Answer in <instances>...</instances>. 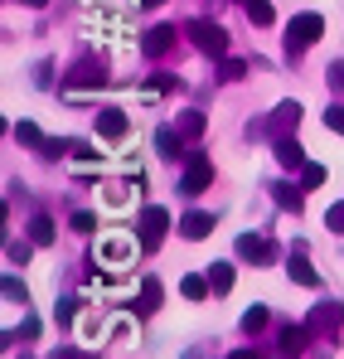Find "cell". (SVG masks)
I'll list each match as a JSON object with an SVG mask.
<instances>
[{
  "label": "cell",
  "instance_id": "cell-1",
  "mask_svg": "<svg viewBox=\"0 0 344 359\" xmlns=\"http://www.w3.org/2000/svg\"><path fill=\"white\" fill-rule=\"evenodd\" d=\"M320 34H325V20H320L315 10H305V15H291V25H287V54L296 59V54H301V49H310Z\"/></svg>",
  "mask_w": 344,
  "mask_h": 359
},
{
  "label": "cell",
  "instance_id": "cell-2",
  "mask_svg": "<svg viewBox=\"0 0 344 359\" xmlns=\"http://www.w3.org/2000/svg\"><path fill=\"white\" fill-rule=\"evenodd\" d=\"M184 34H189L194 49L209 54V59H223V54H228V34H223V25H214V20H189Z\"/></svg>",
  "mask_w": 344,
  "mask_h": 359
},
{
  "label": "cell",
  "instance_id": "cell-3",
  "mask_svg": "<svg viewBox=\"0 0 344 359\" xmlns=\"http://www.w3.org/2000/svg\"><path fill=\"white\" fill-rule=\"evenodd\" d=\"M107 83H112V78H107V68H102L97 59H78L73 73L63 78V93L73 97V93H83V88H107Z\"/></svg>",
  "mask_w": 344,
  "mask_h": 359
},
{
  "label": "cell",
  "instance_id": "cell-4",
  "mask_svg": "<svg viewBox=\"0 0 344 359\" xmlns=\"http://www.w3.org/2000/svg\"><path fill=\"white\" fill-rule=\"evenodd\" d=\"M214 184V161L204 156V151H189L184 156V180H179V189L184 194H204Z\"/></svg>",
  "mask_w": 344,
  "mask_h": 359
},
{
  "label": "cell",
  "instance_id": "cell-5",
  "mask_svg": "<svg viewBox=\"0 0 344 359\" xmlns=\"http://www.w3.org/2000/svg\"><path fill=\"white\" fill-rule=\"evenodd\" d=\"M165 229H170V214H165L160 204H146V209H141V248L156 252L160 238H165Z\"/></svg>",
  "mask_w": 344,
  "mask_h": 359
},
{
  "label": "cell",
  "instance_id": "cell-6",
  "mask_svg": "<svg viewBox=\"0 0 344 359\" xmlns=\"http://www.w3.org/2000/svg\"><path fill=\"white\" fill-rule=\"evenodd\" d=\"M340 320H344V306H340V301H320V306L305 316L310 335H335V330H340Z\"/></svg>",
  "mask_w": 344,
  "mask_h": 359
},
{
  "label": "cell",
  "instance_id": "cell-7",
  "mask_svg": "<svg viewBox=\"0 0 344 359\" xmlns=\"http://www.w3.org/2000/svg\"><path fill=\"white\" fill-rule=\"evenodd\" d=\"M126 131H131V117L121 107H102L97 112V136L102 141H126Z\"/></svg>",
  "mask_w": 344,
  "mask_h": 359
},
{
  "label": "cell",
  "instance_id": "cell-8",
  "mask_svg": "<svg viewBox=\"0 0 344 359\" xmlns=\"http://www.w3.org/2000/svg\"><path fill=\"white\" fill-rule=\"evenodd\" d=\"M310 340H315L310 325H282V330H277V350H282V359H296Z\"/></svg>",
  "mask_w": 344,
  "mask_h": 359
},
{
  "label": "cell",
  "instance_id": "cell-9",
  "mask_svg": "<svg viewBox=\"0 0 344 359\" xmlns=\"http://www.w3.org/2000/svg\"><path fill=\"white\" fill-rule=\"evenodd\" d=\"M174 49V25H156V29H146V39H141V54L146 59H165Z\"/></svg>",
  "mask_w": 344,
  "mask_h": 359
},
{
  "label": "cell",
  "instance_id": "cell-10",
  "mask_svg": "<svg viewBox=\"0 0 344 359\" xmlns=\"http://www.w3.org/2000/svg\"><path fill=\"white\" fill-rule=\"evenodd\" d=\"M296 126H301V102H282V107L267 117V136L277 141V136H291Z\"/></svg>",
  "mask_w": 344,
  "mask_h": 359
},
{
  "label": "cell",
  "instance_id": "cell-11",
  "mask_svg": "<svg viewBox=\"0 0 344 359\" xmlns=\"http://www.w3.org/2000/svg\"><path fill=\"white\" fill-rule=\"evenodd\" d=\"M272 156H277V165H287V170H301V165H305V146L296 141V131L272 141Z\"/></svg>",
  "mask_w": 344,
  "mask_h": 359
},
{
  "label": "cell",
  "instance_id": "cell-12",
  "mask_svg": "<svg viewBox=\"0 0 344 359\" xmlns=\"http://www.w3.org/2000/svg\"><path fill=\"white\" fill-rule=\"evenodd\" d=\"M238 257H247V262H272L277 248H272V238H262V233H242V238H238Z\"/></svg>",
  "mask_w": 344,
  "mask_h": 359
},
{
  "label": "cell",
  "instance_id": "cell-13",
  "mask_svg": "<svg viewBox=\"0 0 344 359\" xmlns=\"http://www.w3.org/2000/svg\"><path fill=\"white\" fill-rule=\"evenodd\" d=\"M179 233H184L189 243L209 238V233H214V214H204V209H189V214L179 219Z\"/></svg>",
  "mask_w": 344,
  "mask_h": 359
},
{
  "label": "cell",
  "instance_id": "cell-14",
  "mask_svg": "<svg viewBox=\"0 0 344 359\" xmlns=\"http://www.w3.org/2000/svg\"><path fill=\"white\" fill-rule=\"evenodd\" d=\"M184 141H189V136H184V131H179V126H160V131H156V146H160V156H189V146H184Z\"/></svg>",
  "mask_w": 344,
  "mask_h": 359
},
{
  "label": "cell",
  "instance_id": "cell-15",
  "mask_svg": "<svg viewBox=\"0 0 344 359\" xmlns=\"http://www.w3.org/2000/svg\"><path fill=\"white\" fill-rule=\"evenodd\" d=\"M287 272H291V282H301V287H320V272L305 262V252H301V248L287 257Z\"/></svg>",
  "mask_w": 344,
  "mask_h": 359
},
{
  "label": "cell",
  "instance_id": "cell-16",
  "mask_svg": "<svg viewBox=\"0 0 344 359\" xmlns=\"http://www.w3.org/2000/svg\"><path fill=\"white\" fill-rule=\"evenodd\" d=\"M156 311H160V282L146 277L141 282V301H136V316H156Z\"/></svg>",
  "mask_w": 344,
  "mask_h": 359
},
{
  "label": "cell",
  "instance_id": "cell-17",
  "mask_svg": "<svg viewBox=\"0 0 344 359\" xmlns=\"http://www.w3.org/2000/svg\"><path fill=\"white\" fill-rule=\"evenodd\" d=\"M242 10H247V20H252L257 29L277 25V10H272V0H242Z\"/></svg>",
  "mask_w": 344,
  "mask_h": 359
},
{
  "label": "cell",
  "instance_id": "cell-18",
  "mask_svg": "<svg viewBox=\"0 0 344 359\" xmlns=\"http://www.w3.org/2000/svg\"><path fill=\"white\" fill-rule=\"evenodd\" d=\"M209 292H214V282H209V277H199V272H189V277L179 282V297H184V301H204Z\"/></svg>",
  "mask_w": 344,
  "mask_h": 359
},
{
  "label": "cell",
  "instance_id": "cell-19",
  "mask_svg": "<svg viewBox=\"0 0 344 359\" xmlns=\"http://www.w3.org/2000/svg\"><path fill=\"white\" fill-rule=\"evenodd\" d=\"M29 243H34V248H49V243H54V219H49V214H34V219H29Z\"/></svg>",
  "mask_w": 344,
  "mask_h": 359
},
{
  "label": "cell",
  "instance_id": "cell-20",
  "mask_svg": "<svg viewBox=\"0 0 344 359\" xmlns=\"http://www.w3.org/2000/svg\"><path fill=\"white\" fill-rule=\"evenodd\" d=\"M272 199H277L282 209H291V214H301V204H305V194H301L296 184H272Z\"/></svg>",
  "mask_w": 344,
  "mask_h": 359
},
{
  "label": "cell",
  "instance_id": "cell-21",
  "mask_svg": "<svg viewBox=\"0 0 344 359\" xmlns=\"http://www.w3.org/2000/svg\"><path fill=\"white\" fill-rule=\"evenodd\" d=\"M209 282H214V297H228L233 292V267L228 262H214V267H209Z\"/></svg>",
  "mask_w": 344,
  "mask_h": 359
},
{
  "label": "cell",
  "instance_id": "cell-22",
  "mask_svg": "<svg viewBox=\"0 0 344 359\" xmlns=\"http://www.w3.org/2000/svg\"><path fill=\"white\" fill-rule=\"evenodd\" d=\"M15 141H20V146H34V151H44V141H49V136H44L34 121H20V126H15Z\"/></svg>",
  "mask_w": 344,
  "mask_h": 359
},
{
  "label": "cell",
  "instance_id": "cell-23",
  "mask_svg": "<svg viewBox=\"0 0 344 359\" xmlns=\"http://www.w3.org/2000/svg\"><path fill=\"white\" fill-rule=\"evenodd\" d=\"M97 252H102L107 262H126V257H131L136 248H131V243H126V238H107V243H97Z\"/></svg>",
  "mask_w": 344,
  "mask_h": 359
},
{
  "label": "cell",
  "instance_id": "cell-24",
  "mask_svg": "<svg viewBox=\"0 0 344 359\" xmlns=\"http://www.w3.org/2000/svg\"><path fill=\"white\" fill-rule=\"evenodd\" d=\"M0 292H5L10 306H29V287H25L20 277H5V282H0Z\"/></svg>",
  "mask_w": 344,
  "mask_h": 359
},
{
  "label": "cell",
  "instance_id": "cell-25",
  "mask_svg": "<svg viewBox=\"0 0 344 359\" xmlns=\"http://www.w3.org/2000/svg\"><path fill=\"white\" fill-rule=\"evenodd\" d=\"M267 320H272V316H267V306H247V311H242V330H247V335L267 330Z\"/></svg>",
  "mask_w": 344,
  "mask_h": 359
},
{
  "label": "cell",
  "instance_id": "cell-26",
  "mask_svg": "<svg viewBox=\"0 0 344 359\" xmlns=\"http://www.w3.org/2000/svg\"><path fill=\"white\" fill-rule=\"evenodd\" d=\"M174 126H179V131H184V136L194 141V136H204V126H209V117H204V112H184V117L174 121Z\"/></svg>",
  "mask_w": 344,
  "mask_h": 359
},
{
  "label": "cell",
  "instance_id": "cell-27",
  "mask_svg": "<svg viewBox=\"0 0 344 359\" xmlns=\"http://www.w3.org/2000/svg\"><path fill=\"white\" fill-rule=\"evenodd\" d=\"M29 248H34V243H25V238H10V243H5L10 267H25V262H29Z\"/></svg>",
  "mask_w": 344,
  "mask_h": 359
},
{
  "label": "cell",
  "instance_id": "cell-28",
  "mask_svg": "<svg viewBox=\"0 0 344 359\" xmlns=\"http://www.w3.org/2000/svg\"><path fill=\"white\" fill-rule=\"evenodd\" d=\"M320 184H325V165L305 161V165H301V189H320Z\"/></svg>",
  "mask_w": 344,
  "mask_h": 359
},
{
  "label": "cell",
  "instance_id": "cell-29",
  "mask_svg": "<svg viewBox=\"0 0 344 359\" xmlns=\"http://www.w3.org/2000/svg\"><path fill=\"white\" fill-rule=\"evenodd\" d=\"M325 126H330L335 136H344V102H330V107H325Z\"/></svg>",
  "mask_w": 344,
  "mask_h": 359
},
{
  "label": "cell",
  "instance_id": "cell-30",
  "mask_svg": "<svg viewBox=\"0 0 344 359\" xmlns=\"http://www.w3.org/2000/svg\"><path fill=\"white\" fill-rule=\"evenodd\" d=\"M325 229H330V233H344V199H340V204H330V214H325Z\"/></svg>",
  "mask_w": 344,
  "mask_h": 359
},
{
  "label": "cell",
  "instance_id": "cell-31",
  "mask_svg": "<svg viewBox=\"0 0 344 359\" xmlns=\"http://www.w3.org/2000/svg\"><path fill=\"white\" fill-rule=\"evenodd\" d=\"M73 229H78V233H92V229H97V214L78 209V214H73Z\"/></svg>",
  "mask_w": 344,
  "mask_h": 359
},
{
  "label": "cell",
  "instance_id": "cell-32",
  "mask_svg": "<svg viewBox=\"0 0 344 359\" xmlns=\"http://www.w3.org/2000/svg\"><path fill=\"white\" fill-rule=\"evenodd\" d=\"M73 316H78V301H58V311H54L58 325H73Z\"/></svg>",
  "mask_w": 344,
  "mask_h": 359
},
{
  "label": "cell",
  "instance_id": "cell-33",
  "mask_svg": "<svg viewBox=\"0 0 344 359\" xmlns=\"http://www.w3.org/2000/svg\"><path fill=\"white\" fill-rule=\"evenodd\" d=\"M242 73H247V63H242V59H223V78H228V83H238Z\"/></svg>",
  "mask_w": 344,
  "mask_h": 359
},
{
  "label": "cell",
  "instance_id": "cell-34",
  "mask_svg": "<svg viewBox=\"0 0 344 359\" xmlns=\"http://www.w3.org/2000/svg\"><path fill=\"white\" fill-rule=\"evenodd\" d=\"M165 88H179V78H174V73H156V78H151V93H165Z\"/></svg>",
  "mask_w": 344,
  "mask_h": 359
},
{
  "label": "cell",
  "instance_id": "cell-35",
  "mask_svg": "<svg viewBox=\"0 0 344 359\" xmlns=\"http://www.w3.org/2000/svg\"><path fill=\"white\" fill-rule=\"evenodd\" d=\"M49 359H97V355H92V350H68V345H58Z\"/></svg>",
  "mask_w": 344,
  "mask_h": 359
},
{
  "label": "cell",
  "instance_id": "cell-36",
  "mask_svg": "<svg viewBox=\"0 0 344 359\" xmlns=\"http://www.w3.org/2000/svg\"><path fill=\"white\" fill-rule=\"evenodd\" d=\"M330 88L344 93V63H330Z\"/></svg>",
  "mask_w": 344,
  "mask_h": 359
},
{
  "label": "cell",
  "instance_id": "cell-37",
  "mask_svg": "<svg viewBox=\"0 0 344 359\" xmlns=\"http://www.w3.org/2000/svg\"><path fill=\"white\" fill-rule=\"evenodd\" d=\"M20 335H25V340H34V335H39V320H34V316H25V320H20Z\"/></svg>",
  "mask_w": 344,
  "mask_h": 359
},
{
  "label": "cell",
  "instance_id": "cell-38",
  "mask_svg": "<svg viewBox=\"0 0 344 359\" xmlns=\"http://www.w3.org/2000/svg\"><path fill=\"white\" fill-rule=\"evenodd\" d=\"M228 359H262L257 350H238V355H228Z\"/></svg>",
  "mask_w": 344,
  "mask_h": 359
},
{
  "label": "cell",
  "instance_id": "cell-39",
  "mask_svg": "<svg viewBox=\"0 0 344 359\" xmlns=\"http://www.w3.org/2000/svg\"><path fill=\"white\" fill-rule=\"evenodd\" d=\"M25 5H29V10H44V5H49V0H25Z\"/></svg>",
  "mask_w": 344,
  "mask_h": 359
},
{
  "label": "cell",
  "instance_id": "cell-40",
  "mask_svg": "<svg viewBox=\"0 0 344 359\" xmlns=\"http://www.w3.org/2000/svg\"><path fill=\"white\" fill-rule=\"evenodd\" d=\"M156 5H165V0H141V10H156Z\"/></svg>",
  "mask_w": 344,
  "mask_h": 359
},
{
  "label": "cell",
  "instance_id": "cell-41",
  "mask_svg": "<svg viewBox=\"0 0 344 359\" xmlns=\"http://www.w3.org/2000/svg\"><path fill=\"white\" fill-rule=\"evenodd\" d=\"M92 5H121V0H92Z\"/></svg>",
  "mask_w": 344,
  "mask_h": 359
}]
</instances>
